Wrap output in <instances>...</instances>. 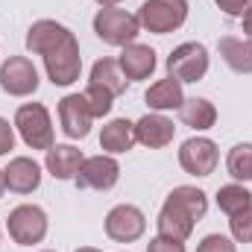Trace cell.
I'll list each match as a JSON object with an SVG mask.
<instances>
[{"label": "cell", "instance_id": "obj_1", "mask_svg": "<svg viewBox=\"0 0 252 252\" xmlns=\"http://www.w3.org/2000/svg\"><path fill=\"white\" fill-rule=\"evenodd\" d=\"M27 50L38 53L44 59L47 76L53 85H70L79 79L82 56H79L76 35L67 27L56 24V21H47V18L35 21L27 30Z\"/></svg>", "mask_w": 252, "mask_h": 252}, {"label": "cell", "instance_id": "obj_2", "mask_svg": "<svg viewBox=\"0 0 252 252\" xmlns=\"http://www.w3.org/2000/svg\"><path fill=\"white\" fill-rule=\"evenodd\" d=\"M94 32L100 41H106L112 47H126V44H135V35L141 32V21H138V15H132L126 9L103 6L94 15Z\"/></svg>", "mask_w": 252, "mask_h": 252}, {"label": "cell", "instance_id": "obj_3", "mask_svg": "<svg viewBox=\"0 0 252 252\" xmlns=\"http://www.w3.org/2000/svg\"><path fill=\"white\" fill-rule=\"evenodd\" d=\"M15 126L24 138V144L30 150H50L53 147V124H50V112L41 103H24L15 112Z\"/></svg>", "mask_w": 252, "mask_h": 252}, {"label": "cell", "instance_id": "obj_4", "mask_svg": "<svg viewBox=\"0 0 252 252\" xmlns=\"http://www.w3.org/2000/svg\"><path fill=\"white\" fill-rule=\"evenodd\" d=\"M188 18V0H147L138 9V21L144 30L156 35H167L179 30Z\"/></svg>", "mask_w": 252, "mask_h": 252}, {"label": "cell", "instance_id": "obj_5", "mask_svg": "<svg viewBox=\"0 0 252 252\" xmlns=\"http://www.w3.org/2000/svg\"><path fill=\"white\" fill-rule=\"evenodd\" d=\"M6 226H9V238L15 244L32 247V244H41L47 235V214L38 205H18V208H12Z\"/></svg>", "mask_w": 252, "mask_h": 252}, {"label": "cell", "instance_id": "obj_6", "mask_svg": "<svg viewBox=\"0 0 252 252\" xmlns=\"http://www.w3.org/2000/svg\"><path fill=\"white\" fill-rule=\"evenodd\" d=\"M167 73L176 82H199L208 73V50L196 41L179 44L170 56H167Z\"/></svg>", "mask_w": 252, "mask_h": 252}, {"label": "cell", "instance_id": "obj_7", "mask_svg": "<svg viewBox=\"0 0 252 252\" xmlns=\"http://www.w3.org/2000/svg\"><path fill=\"white\" fill-rule=\"evenodd\" d=\"M0 88L12 97H30L38 88V70L27 56H9L0 64Z\"/></svg>", "mask_w": 252, "mask_h": 252}, {"label": "cell", "instance_id": "obj_8", "mask_svg": "<svg viewBox=\"0 0 252 252\" xmlns=\"http://www.w3.org/2000/svg\"><path fill=\"white\" fill-rule=\"evenodd\" d=\"M118 179H121V164L112 156H91L82 161L73 182L79 190H112Z\"/></svg>", "mask_w": 252, "mask_h": 252}, {"label": "cell", "instance_id": "obj_9", "mask_svg": "<svg viewBox=\"0 0 252 252\" xmlns=\"http://www.w3.org/2000/svg\"><path fill=\"white\" fill-rule=\"evenodd\" d=\"M217 158H220L217 144L208 138H190L179 150V164L190 176H211L217 167Z\"/></svg>", "mask_w": 252, "mask_h": 252}, {"label": "cell", "instance_id": "obj_10", "mask_svg": "<svg viewBox=\"0 0 252 252\" xmlns=\"http://www.w3.org/2000/svg\"><path fill=\"white\" fill-rule=\"evenodd\" d=\"M147 229V220L141 214V208L135 205H115L109 214H106V235L118 244H132L144 235Z\"/></svg>", "mask_w": 252, "mask_h": 252}, {"label": "cell", "instance_id": "obj_11", "mask_svg": "<svg viewBox=\"0 0 252 252\" xmlns=\"http://www.w3.org/2000/svg\"><path fill=\"white\" fill-rule=\"evenodd\" d=\"M91 121L94 115L82 94H67L59 100V124L67 138H85L91 132Z\"/></svg>", "mask_w": 252, "mask_h": 252}, {"label": "cell", "instance_id": "obj_12", "mask_svg": "<svg viewBox=\"0 0 252 252\" xmlns=\"http://www.w3.org/2000/svg\"><path fill=\"white\" fill-rule=\"evenodd\" d=\"M173 132H176V126L164 115H144L135 124V141L150 147V150H161L173 141Z\"/></svg>", "mask_w": 252, "mask_h": 252}, {"label": "cell", "instance_id": "obj_13", "mask_svg": "<svg viewBox=\"0 0 252 252\" xmlns=\"http://www.w3.org/2000/svg\"><path fill=\"white\" fill-rule=\"evenodd\" d=\"M193 223H196V220L190 217L188 211H182L179 205H173V202H167V199H164V205H161V211H158V220H156L158 235H161V238H170V241H179V244H185L190 238Z\"/></svg>", "mask_w": 252, "mask_h": 252}, {"label": "cell", "instance_id": "obj_14", "mask_svg": "<svg viewBox=\"0 0 252 252\" xmlns=\"http://www.w3.org/2000/svg\"><path fill=\"white\" fill-rule=\"evenodd\" d=\"M3 176H6V188L12 193H32L41 185V167L27 156L12 158L9 167L3 170Z\"/></svg>", "mask_w": 252, "mask_h": 252}, {"label": "cell", "instance_id": "obj_15", "mask_svg": "<svg viewBox=\"0 0 252 252\" xmlns=\"http://www.w3.org/2000/svg\"><path fill=\"white\" fill-rule=\"evenodd\" d=\"M118 64H121V70H124V76L129 82L147 79L156 70V50L147 47V44H126Z\"/></svg>", "mask_w": 252, "mask_h": 252}, {"label": "cell", "instance_id": "obj_16", "mask_svg": "<svg viewBox=\"0 0 252 252\" xmlns=\"http://www.w3.org/2000/svg\"><path fill=\"white\" fill-rule=\"evenodd\" d=\"M82 161H85L82 153L76 147H70V144H53L47 150V158H44V164H47L53 179H76Z\"/></svg>", "mask_w": 252, "mask_h": 252}, {"label": "cell", "instance_id": "obj_17", "mask_svg": "<svg viewBox=\"0 0 252 252\" xmlns=\"http://www.w3.org/2000/svg\"><path fill=\"white\" fill-rule=\"evenodd\" d=\"M144 100H147V106H150V109H156V112L179 109V106L185 103V97H182V82H176L173 76L158 79L156 85H150V91L144 94Z\"/></svg>", "mask_w": 252, "mask_h": 252}, {"label": "cell", "instance_id": "obj_18", "mask_svg": "<svg viewBox=\"0 0 252 252\" xmlns=\"http://www.w3.org/2000/svg\"><path fill=\"white\" fill-rule=\"evenodd\" d=\"M220 56L235 73H252V38H220Z\"/></svg>", "mask_w": 252, "mask_h": 252}, {"label": "cell", "instance_id": "obj_19", "mask_svg": "<svg viewBox=\"0 0 252 252\" xmlns=\"http://www.w3.org/2000/svg\"><path fill=\"white\" fill-rule=\"evenodd\" d=\"M132 144H135V124H129L126 118L106 124L100 132V147L106 153H126L132 150Z\"/></svg>", "mask_w": 252, "mask_h": 252}, {"label": "cell", "instance_id": "obj_20", "mask_svg": "<svg viewBox=\"0 0 252 252\" xmlns=\"http://www.w3.org/2000/svg\"><path fill=\"white\" fill-rule=\"evenodd\" d=\"M126 82H129V79L124 76L121 64L115 62V59H100V62H94V67H91V85L106 88L112 97L124 94V91H126Z\"/></svg>", "mask_w": 252, "mask_h": 252}, {"label": "cell", "instance_id": "obj_21", "mask_svg": "<svg viewBox=\"0 0 252 252\" xmlns=\"http://www.w3.org/2000/svg\"><path fill=\"white\" fill-rule=\"evenodd\" d=\"M179 118L190 129H211L217 121V109H214V103H208L202 97H190L179 106Z\"/></svg>", "mask_w": 252, "mask_h": 252}, {"label": "cell", "instance_id": "obj_22", "mask_svg": "<svg viewBox=\"0 0 252 252\" xmlns=\"http://www.w3.org/2000/svg\"><path fill=\"white\" fill-rule=\"evenodd\" d=\"M167 202H173V205H179L182 211H188L190 217L199 223L202 217H205V211H208V199H205V193L199 188H190V185H179V188H173L167 193Z\"/></svg>", "mask_w": 252, "mask_h": 252}, {"label": "cell", "instance_id": "obj_23", "mask_svg": "<svg viewBox=\"0 0 252 252\" xmlns=\"http://www.w3.org/2000/svg\"><path fill=\"white\" fill-rule=\"evenodd\" d=\"M217 205H220V211H226V214L232 217V214L250 208L252 193L244 188V185H223V188L217 190Z\"/></svg>", "mask_w": 252, "mask_h": 252}, {"label": "cell", "instance_id": "obj_24", "mask_svg": "<svg viewBox=\"0 0 252 252\" xmlns=\"http://www.w3.org/2000/svg\"><path fill=\"white\" fill-rule=\"evenodd\" d=\"M226 167H229V176L235 179H252V144H238L229 150V158H226Z\"/></svg>", "mask_w": 252, "mask_h": 252}, {"label": "cell", "instance_id": "obj_25", "mask_svg": "<svg viewBox=\"0 0 252 252\" xmlns=\"http://www.w3.org/2000/svg\"><path fill=\"white\" fill-rule=\"evenodd\" d=\"M82 97H85V103H88V109H91V115H94V118L109 115V112H112V106H115V103H112L115 97H112L106 88H100V85H88Z\"/></svg>", "mask_w": 252, "mask_h": 252}, {"label": "cell", "instance_id": "obj_26", "mask_svg": "<svg viewBox=\"0 0 252 252\" xmlns=\"http://www.w3.org/2000/svg\"><path fill=\"white\" fill-rule=\"evenodd\" d=\"M229 229L238 244H252V205L229 217Z\"/></svg>", "mask_w": 252, "mask_h": 252}, {"label": "cell", "instance_id": "obj_27", "mask_svg": "<svg viewBox=\"0 0 252 252\" xmlns=\"http://www.w3.org/2000/svg\"><path fill=\"white\" fill-rule=\"evenodd\" d=\"M196 252H235V244L223 235H208V238H202Z\"/></svg>", "mask_w": 252, "mask_h": 252}, {"label": "cell", "instance_id": "obj_28", "mask_svg": "<svg viewBox=\"0 0 252 252\" xmlns=\"http://www.w3.org/2000/svg\"><path fill=\"white\" fill-rule=\"evenodd\" d=\"M147 252H185V247L179 244V241H170V238H153L150 244H147Z\"/></svg>", "mask_w": 252, "mask_h": 252}, {"label": "cell", "instance_id": "obj_29", "mask_svg": "<svg viewBox=\"0 0 252 252\" xmlns=\"http://www.w3.org/2000/svg\"><path fill=\"white\" fill-rule=\"evenodd\" d=\"M214 3H217L226 15H232V18H235V15H244L252 6V0H214Z\"/></svg>", "mask_w": 252, "mask_h": 252}, {"label": "cell", "instance_id": "obj_30", "mask_svg": "<svg viewBox=\"0 0 252 252\" xmlns=\"http://www.w3.org/2000/svg\"><path fill=\"white\" fill-rule=\"evenodd\" d=\"M12 147H15V132H12L6 118H0V156H6Z\"/></svg>", "mask_w": 252, "mask_h": 252}, {"label": "cell", "instance_id": "obj_31", "mask_svg": "<svg viewBox=\"0 0 252 252\" xmlns=\"http://www.w3.org/2000/svg\"><path fill=\"white\" fill-rule=\"evenodd\" d=\"M244 32H247V35L252 38V6L247 9V12H244Z\"/></svg>", "mask_w": 252, "mask_h": 252}, {"label": "cell", "instance_id": "obj_32", "mask_svg": "<svg viewBox=\"0 0 252 252\" xmlns=\"http://www.w3.org/2000/svg\"><path fill=\"white\" fill-rule=\"evenodd\" d=\"M100 6H118V3H124V0H97Z\"/></svg>", "mask_w": 252, "mask_h": 252}, {"label": "cell", "instance_id": "obj_33", "mask_svg": "<svg viewBox=\"0 0 252 252\" xmlns=\"http://www.w3.org/2000/svg\"><path fill=\"white\" fill-rule=\"evenodd\" d=\"M3 190H6V176H3V170H0V196H3Z\"/></svg>", "mask_w": 252, "mask_h": 252}, {"label": "cell", "instance_id": "obj_34", "mask_svg": "<svg viewBox=\"0 0 252 252\" xmlns=\"http://www.w3.org/2000/svg\"><path fill=\"white\" fill-rule=\"evenodd\" d=\"M76 252H100V250H94V247H79Z\"/></svg>", "mask_w": 252, "mask_h": 252}, {"label": "cell", "instance_id": "obj_35", "mask_svg": "<svg viewBox=\"0 0 252 252\" xmlns=\"http://www.w3.org/2000/svg\"><path fill=\"white\" fill-rule=\"evenodd\" d=\"M47 252H53V250H47Z\"/></svg>", "mask_w": 252, "mask_h": 252}]
</instances>
